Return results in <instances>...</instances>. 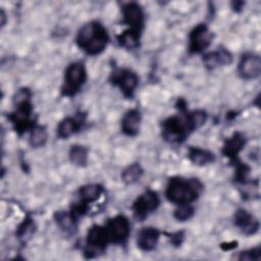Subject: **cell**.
<instances>
[{"label": "cell", "instance_id": "3", "mask_svg": "<svg viewBox=\"0 0 261 261\" xmlns=\"http://www.w3.org/2000/svg\"><path fill=\"white\" fill-rule=\"evenodd\" d=\"M109 41L107 29L98 20H91L83 24L74 39L75 45L90 56H97L104 52Z\"/></svg>", "mask_w": 261, "mask_h": 261}, {"label": "cell", "instance_id": "31", "mask_svg": "<svg viewBox=\"0 0 261 261\" xmlns=\"http://www.w3.org/2000/svg\"><path fill=\"white\" fill-rule=\"evenodd\" d=\"M231 4V9L234 12H241L243 10V7L245 5L244 1H233L230 3Z\"/></svg>", "mask_w": 261, "mask_h": 261}, {"label": "cell", "instance_id": "9", "mask_svg": "<svg viewBox=\"0 0 261 261\" xmlns=\"http://www.w3.org/2000/svg\"><path fill=\"white\" fill-rule=\"evenodd\" d=\"M104 225L111 244L123 246L127 243L130 236L132 225L129 219L125 215H115L109 218Z\"/></svg>", "mask_w": 261, "mask_h": 261}, {"label": "cell", "instance_id": "21", "mask_svg": "<svg viewBox=\"0 0 261 261\" xmlns=\"http://www.w3.org/2000/svg\"><path fill=\"white\" fill-rule=\"evenodd\" d=\"M141 38L142 33L126 29L116 36V41L121 48L133 51L139 49L141 45Z\"/></svg>", "mask_w": 261, "mask_h": 261}, {"label": "cell", "instance_id": "19", "mask_svg": "<svg viewBox=\"0 0 261 261\" xmlns=\"http://www.w3.org/2000/svg\"><path fill=\"white\" fill-rule=\"evenodd\" d=\"M188 158L189 160L197 166H206L215 162V154L207 149L201 147L190 146L188 148Z\"/></svg>", "mask_w": 261, "mask_h": 261}, {"label": "cell", "instance_id": "6", "mask_svg": "<svg viewBox=\"0 0 261 261\" xmlns=\"http://www.w3.org/2000/svg\"><path fill=\"white\" fill-rule=\"evenodd\" d=\"M110 244V239L105 225L93 224L87 231L83 255L87 259L97 258L105 253Z\"/></svg>", "mask_w": 261, "mask_h": 261}, {"label": "cell", "instance_id": "14", "mask_svg": "<svg viewBox=\"0 0 261 261\" xmlns=\"http://www.w3.org/2000/svg\"><path fill=\"white\" fill-rule=\"evenodd\" d=\"M246 144V135L242 132H234L230 137L224 140L221 148V153L224 157H226L229 160V163L233 165L241 160L239 158V155Z\"/></svg>", "mask_w": 261, "mask_h": 261}, {"label": "cell", "instance_id": "24", "mask_svg": "<svg viewBox=\"0 0 261 261\" xmlns=\"http://www.w3.org/2000/svg\"><path fill=\"white\" fill-rule=\"evenodd\" d=\"M68 158L73 165L79 167H85L88 164L89 148L80 144H74L69 148Z\"/></svg>", "mask_w": 261, "mask_h": 261}, {"label": "cell", "instance_id": "18", "mask_svg": "<svg viewBox=\"0 0 261 261\" xmlns=\"http://www.w3.org/2000/svg\"><path fill=\"white\" fill-rule=\"evenodd\" d=\"M160 236L161 232L156 227H143L137 233V246L143 252H152L156 249Z\"/></svg>", "mask_w": 261, "mask_h": 261}, {"label": "cell", "instance_id": "8", "mask_svg": "<svg viewBox=\"0 0 261 261\" xmlns=\"http://www.w3.org/2000/svg\"><path fill=\"white\" fill-rule=\"evenodd\" d=\"M160 206V197L154 190H146L136 198L132 205V211L135 219L144 221Z\"/></svg>", "mask_w": 261, "mask_h": 261}, {"label": "cell", "instance_id": "32", "mask_svg": "<svg viewBox=\"0 0 261 261\" xmlns=\"http://www.w3.org/2000/svg\"><path fill=\"white\" fill-rule=\"evenodd\" d=\"M0 17H1V27L5 25V19H6V14L4 12L3 9H1L0 11Z\"/></svg>", "mask_w": 261, "mask_h": 261}, {"label": "cell", "instance_id": "27", "mask_svg": "<svg viewBox=\"0 0 261 261\" xmlns=\"http://www.w3.org/2000/svg\"><path fill=\"white\" fill-rule=\"evenodd\" d=\"M195 214V207L193 204H184V205H177L176 209L173 212V217L179 221L185 222L190 220Z\"/></svg>", "mask_w": 261, "mask_h": 261}, {"label": "cell", "instance_id": "12", "mask_svg": "<svg viewBox=\"0 0 261 261\" xmlns=\"http://www.w3.org/2000/svg\"><path fill=\"white\" fill-rule=\"evenodd\" d=\"M238 73L241 79L251 81L257 79L261 73V58L255 52L244 53L238 64Z\"/></svg>", "mask_w": 261, "mask_h": 261}, {"label": "cell", "instance_id": "1", "mask_svg": "<svg viewBox=\"0 0 261 261\" xmlns=\"http://www.w3.org/2000/svg\"><path fill=\"white\" fill-rule=\"evenodd\" d=\"M207 119L208 113L204 109L179 111L178 114L168 116L161 122V137L171 145H180L192 133L203 126Z\"/></svg>", "mask_w": 261, "mask_h": 261}, {"label": "cell", "instance_id": "25", "mask_svg": "<svg viewBox=\"0 0 261 261\" xmlns=\"http://www.w3.org/2000/svg\"><path fill=\"white\" fill-rule=\"evenodd\" d=\"M144 174V168L139 162H134L127 165L121 172V180L126 185H134L138 182Z\"/></svg>", "mask_w": 261, "mask_h": 261}, {"label": "cell", "instance_id": "4", "mask_svg": "<svg viewBox=\"0 0 261 261\" xmlns=\"http://www.w3.org/2000/svg\"><path fill=\"white\" fill-rule=\"evenodd\" d=\"M204 191V185L198 177L171 176L165 188V198L174 205L193 204Z\"/></svg>", "mask_w": 261, "mask_h": 261}, {"label": "cell", "instance_id": "13", "mask_svg": "<svg viewBox=\"0 0 261 261\" xmlns=\"http://www.w3.org/2000/svg\"><path fill=\"white\" fill-rule=\"evenodd\" d=\"M87 122V113L84 111L76 112L73 116L63 118L57 125L56 135L61 140H66L76 133L81 132Z\"/></svg>", "mask_w": 261, "mask_h": 261}, {"label": "cell", "instance_id": "29", "mask_svg": "<svg viewBox=\"0 0 261 261\" xmlns=\"http://www.w3.org/2000/svg\"><path fill=\"white\" fill-rule=\"evenodd\" d=\"M166 238L169 240L171 246L178 248L182 245L186 239V231L185 230H176L173 232H164Z\"/></svg>", "mask_w": 261, "mask_h": 261}, {"label": "cell", "instance_id": "11", "mask_svg": "<svg viewBox=\"0 0 261 261\" xmlns=\"http://www.w3.org/2000/svg\"><path fill=\"white\" fill-rule=\"evenodd\" d=\"M122 23L127 25V29L143 33L145 27V12L138 2H126L121 6Z\"/></svg>", "mask_w": 261, "mask_h": 261}, {"label": "cell", "instance_id": "15", "mask_svg": "<svg viewBox=\"0 0 261 261\" xmlns=\"http://www.w3.org/2000/svg\"><path fill=\"white\" fill-rule=\"evenodd\" d=\"M234 226L245 236H254L259 231L260 221L250 211L245 208H239L233 215Z\"/></svg>", "mask_w": 261, "mask_h": 261}, {"label": "cell", "instance_id": "23", "mask_svg": "<svg viewBox=\"0 0 261 261\" xmlns=\"http://www.w3.org/2000/svg\"><path fill=\"white\" fill-rule=\"evenodd\" d=\"M36 228L37 226L34 221V218H32L29 215L24 217V219L16 227L15 231V236L21 245L27 244V242L34 236Z\"/></svg>", "mask_w": 261, "mask_h": 261}, {"label": "cell", "instance_id": "30", "mask_svg": "<svg viewBox=\"0 0 261 261\" xmlns=\"http://www.w3.org/2000/svg\"><path fill=\"white\" fill-rule=\"evenodd\" d=\"M238 247V242L233 241V242H228V243H222L220 245V248L223 250V251H230L234 248Z\"/></svg>", "mask_w": 261, "mask_h": 261}, {"label": "cell", "instance_id": "28", "mask_svg": "<svg viewBox=\"0 0 261 261\" xmlns=\"http://www.w3.org/2000/svg\"><path fill=\"white\" fill-rule=\"evenodd\" d=\"M240 261H260L261 259V248L260 246L250 248L244 251H241L236 257Z\"/></svg>", "mask_w": 261, "mask_h": 261}, {"label": "cell", "instance_id": "26", "mask_svg": "<svg viewBox=\"0 0 261 261\" xmlns=\"http://www.w3.org/2000/svg\"><path fill=\"white\" fill-rule=\"evenodd\" d=\"M29 134V144L32 148H41L47 143L48 132L45 125L36 124Z\"/></svg>", "mask_w": 261, "mask_h": 261}, {"label": "cell", "instance_id": "22", "mask_svg": "<svg viewBox=\"0 0 261 261\" xmlns=\"http://www.w3.org/2000/svg\"><path fill=\"white\" fill-rule=\"evenodd\" d=\"M53 218L58 227L66 234L72 236L77 231V223L71 218L68 211L58 210L53 214Z\"/></svg>", "mask_w": 261, "mask_h": 261}, {"label": "cell", "instance_id": "2", "mask_svg": "<svg viewBox=\"0 0 261 261\" xmlns=\"http://www.w3.org/2000/svg\"><path fill=\"white\" fill-rule=\"evenodd\" d=\"M32 96L33 94L29 88H20L13 96L14 109L7 114V119L18 136L30 132L38 124L34 113Z\"/></svg>", "mask_w": 261, "mask_h": 261}, {"label": "cell", "instance_id": "16", "mask_svg": "<svg viewBox=\"0 0 261 261\" xmlns=\"http://www.w3.org/2000/svg\"><path fill=\"white\" fill-rule=\"evenodd\" d=\"M202 61L208 70H214L220 66L230 65L233 61V56L228 49L220 46L214 51L204 53Z\"/></svg>", "mask_w": 261, "mask_h": 261}, {"label": "cell", "instance_id": "5", "mask_svg": "<svg viewBox=\"0 0 261 261\" xmlns=\"http://www.w3.org/2000/svg\"><path fill=\"white\" fill-rule=\"evenodd\" d=\"M88 79L87 68L83 61L77 60L70 62L63 75V82L60 87V95L62 97L72 98L81 92Z\"/></svg>", "mask_w": 261, "mask_h": 261}, {"label": "cell", "instance_id": "7", "mask_svg": "<svg viewBox=\"0 0 261 261\" xmlns=\"http://www.w3.org/2000/svg\"><path fill=\"white\" fill-rule=\"evenodd\" d=\"M108 82L113 87L119 89L122 96L126 99H133L137 88L139 87V75L136 71L127 67H113Z\"/></svg>", "mask_w": 261, "mask_h": 261}, {"label": "cell", "instance_id": "20", "mask_svg": "<svg viewBox=\"0 0 261 261\" xmlns=\"http://www.w3.org/2000/svg\"><path fill=\"white\" fill-rule=\"evenodd\" d=\"M104 193H105L104 186L98 182H92V184H86L80 187L76 194L80 200L91 205L92 203L98 201Z\"/></svg>", "mask_w": 261, "mask_h": 261}, {"label": "cell", "instance_id": "17", "mask_svg": "<svg viewBox=\"0 0 261 261\" xmlns=\"http://www.w3.org/2000/svg\"><path fill=\"white\" fill-rule=\"evenodd\" d=\"M142 122V113L138 108L128 109L120 120L121 133L126 136L134 138L139 135Z\"/></svg>", "mask_w": 261, "mask_h": 261}, {"label": "cell", "instance_id": "10", "mask_svg": "<svg viewBox=\"0 0 261 261\" xmlns=\"http://www.w3.org/2000/svg\"><path fill=\"white\" fill-rule=\"evenodd\" d=\"M214 35L206 23L196 24L188 37V51L190 54L204 53L211 45Z\"/></svg>", "mask_w": 261, "mask_h": 261}]
</instances>
